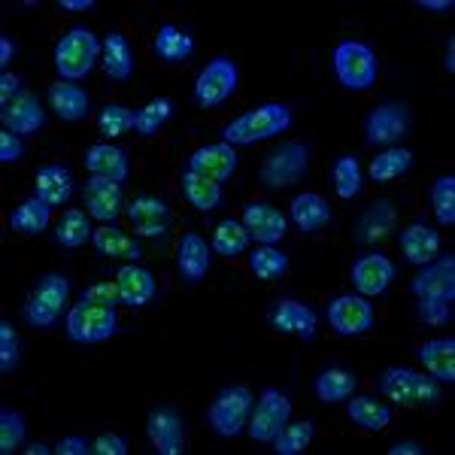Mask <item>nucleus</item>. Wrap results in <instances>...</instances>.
Masks as SVG:
<instances>
[{
	"mask_svg": "<svg viewBox=\"0 0 455 455\" xmlns=\"http://www.w3.org/2000/svg\"><path fill=\"white\" fill-rule=\"evenodd\" d=\"M398 246L403 259L413 267H425V264H431L440 255V231L428 222H422V219H416V222H410L398 231Z\"/></svg>",
	"mask_w": 455,
	"mask_h": 455,
	"instance_id": "24",
	"label": "nucleus"
},
{
	"mask_svg": "<svg viewBox=\"0 0 455 455\" xmlns=\"http://www.w3.org/2000/svg\"><path fill=\"white\" fill-rule=\"evenodd\" d=\"M25 437H28L25 416L12 407H0V452L12 455L25 450Z\"/></svg>",
	"mask_w": 455,
	"mask_h": 455,
	"instance_id": "46",
	"label": "nucleus"
},
{
	"mask_svg": "<svg viewBox=\"0 0 455 455\" xmlns=\"http://www.w3.org/2000/svg\"><path fill=\"white\" fill-rule=\"evenodd\" d=\"M52 225V207L46 201H40L36 195L25 197L16 210L10 212V228L21 237H40L46 228Z\"/></svg>",
	"mask_w": 455,
	"mask_h": 455,
	"instance_id": "36",
	"label": "nucleus"
},
{
	"mask_svg": "<svg viewBox=\"0 0 455 455\" xmlns=\"http://www.w3.org/2000/svg\"><path fill=\"white\" fill-rule=\"evenodd\" d=\"M416 358L422 362V368L428 377H435L437 383L452 386L455 383V337H431L416 347Z\"/></svg>",
	"mask_w": 455,
	"mask_h": 455,
	"instance_id": "29",
	"label": "nucleus"
},
{
	"mask_svg": "<svg viewBox=\"0 0 455 455\" xmlns=\"http://www.w3.org/2000/svg\"><path fill=\"white\" fill-rule=\"evenodd\" d=\"M21 158H25V143H21V137L4 128L0 131V164H16Z\"/></svg>",
	"mask_w": 455,
	"mask_h": 455,
	"instance_id": "52",
	"label": "nucleus"
},
{
	"mask_svg": "<svg viewBox=\"0 0 455 455\" xmlns=\"http://www.w3.org/2000/svg\"><path fill=\"white\" fill-rule=\"evenodd\" d=\"M55 73L64 83H83L100 64V40L88 25H73L58 36L52 49Z\"/></svg>",
	"mask_w": 455,
	"mask_h": 455,
	"instance_id": "2",
	"label": "nucleus"
},
{
	"mask_svg": "<svg viewBox=\"0 0 455 455\" xmlns=\"http://www.w3.org/2000/svg\"><path fill=\"white\" fill-rule=\"evenodd\" d=\"M255 395L246 383H231L219 388L216 398L207 407V425L216 437H237L240 431H246L249 413H252Z\"/></svg>",
	"mask_w": 455,
	"mask_h": 455,
	"instance_id": "6",
	"label": "nucleus"
},
{
	"mask_svg": "<svg viewBox=\"0 0 455 455\" xmlns=\"http://www.w3.org/2000/svg\"><path fill=\"white\" fill-rule=\"evenodd\" d=\"M92 237H94L92 216H88L85 210H79V207L64 210V216L58 219L55 231H52V240L58 246H64V249H79V246H85Z\"/></svg>",
	"mask_w": 455,
	"mask_h": 455,
	"instance_id": "39",
	"label": "nucleus"
},
{
	"mask_svg": "<svg viewBox=\"0 0 455 455\" xmlns=\"http://www.w3.org/2000/svg\"><path fill=\"white\" fill-rule=\"evenodd\" d=\"M347 419L362 431H386L388 422H392V410L386 407L383 401H377L373 395H352L347 401Z\"/></svg>",
	"mask_w": 455,
	"mask_h": 455,
	"instance_id": "35",
	"label": "nucleus"
},
{
	"mask_svg": "<svg viewBox=\"0 0 455 455\" xmlns=\"http://www.w3.org/2000/svg\"><path fill=\"white\" fill-rule=\"evenodd\" d=\"M428 201H431V210H435L437 222L452 228L455 225V176L452 173H443L431 182Z\"/></svg>",
	"mask_w": 455,
	"mask_h": 455,
	"instance_id": "45",
	"label": "nucleus"
},
{
	"mask_svg": "<svg viewBox=\"0 0 455 455\" xmlns=\"http://www.w3.org/2000/svg\"><path fill=\"white\" fill-rule=\"evenodd\" d=\"M315 437V422L313 419H298L285 422V428L274 437V452L276 455H300Z\"/></svg>",
	"mask_w": 455,
	"mask_h": 455,
	"instance_id": "44",
	"label": "nucleus"
},
{
	"mask_svg": "<svg viewBox=\"0 0 455 455\" xmlns=\"http://www.w3.org/2000/svg\"><path fill=\"white\" fill-rule=\"evenodd\" d=\"M79 300H92V304H104V307H119L122 295H119V285L116 283H94L83 291V298Z\"/></svg>",
	"mask_w": 455,
	"mask_h": 455,
	"instance_id": "50",
	"label": "nucleus"
},
{
	"mask_svg": "<svg viewBox=\"0 0 455 455\" xmlns=\"http://www.w3.org/2000/svg\"><path fill=\"white\" fill-rule=\"evenodd\" d=\"M21 92H25V88H21V76H19V73H12V70L0 73V107L10 104L12 98H19Z\"/></svg>",
	"mask_w": 455,
	"mask_h": 455,
	"instance_id": "53",
	"label": "nucleus"
},
{
	"mask_svg": "<svg viewBox=\"0 0 455 455\" xmlns=\"http://www.w3.org/2000/svg\"><path fill=\"white\" fill-rule=\"evenodd\" d=\"M240 222L246 225L249 237L255 243H274L280 246V240L289 231V216L283 210H276L274 204L267 201H249L243 204V212H240Z\"/></svg>",
	"mask_w": 455,
	"mask_h": 455,
	"instance_id": "21",
	"label": "nucleus"
},
{
	"mask_svg": "<svg viewBox=\"0 0 455 455\" xmlns=\"http://www.w3.org/2000/svg\"><path fill=\"white\" fill-rule=\"evenodd\" d=\"M422 443H416V440H395L392 446H388V455H422Z\"/></svg>",
	"mask_w": 455,
	"mask_h": 455,
	"instance_id": "56",
	"label": "nucleus"
},
{
	"mask_svg": "<svg viewBox=\"0 0 455 455\" xmlns=\"http://www.w3.org/2000/svg\"><path fill=\"white\" fill-rule=\"evenodd\" d=\"M410 167H413V152H410L407 146H388V149H383L379 156H373L368 176L377 182V186H386V182L401 180Z\"/></svg>",
	"mask_w": 455,
	"mask_h": 455,
	"instance_id": "40",
	"label": "nucleus"
},
{
	"mask_svg": "<svg viewBox=\"0 0 455 455\" xmlns=\"http://www.w3.org/2000/svg\"><path fill=\"white\" fill-rule=\"evenodd\" d=\"M291 419V398L280 388L267 386L261 388V395L252 403V413L246 422V435L255 443H274V437L285 428V422Z\"/></svg>",
	"mask_w": 455,
	"mask_h": 455,
	"instance_id": "10",
	"label": "nucleus"
},
{
	"mask_svg": "<svg viewBox=\"0 0 455 455\" xmlns=\"http://www.w3.org/2000/svg\"><path fill=\"white\" fill-rule=\"evenodd\" d=\"M416 10H422V12H452L455 10V4L452 0H416Z\"/></svg>",
	"mask_w": 455,
	"mask_h": 455,
	"instance_id": "57",
	"label": "nucleus"
},
{
	"mask_svg": "<svg viewBox=\"0 0 455 455\" xmlns=\"http://www.w3.org/2000/svg\"><path fill=\"white\" fill-rule=\"evenodd\" d=\"M212 249L197 231H186L176 243V274L186 285H201L210 274Z\"/></svg>",
	"mask_w": 455,
	"mask_h": 455,
	"instance_id": "22",
	"label": "nucleus"
},
{
	"mask_svg": "<svg viewBox=\"0 0 455 455\" xmlns=\"http://www.w3.org/2000/svg\"><path fill=\"white\" fill-rule=\"evenodd\" d=\"M443 64H446V73H455V36H450V40H446V58H443Z\"/></svg>",
	"mask_w": 455,
	"mask_h": 455,
	"instance_id": "59",
	"label": "nucleus"
},
{
	"mask_svg": "<svg viewBox=\"0 0 455 455\" xmlns=\"http://www.w3.org/2000/svg\"><path fill=\"white\" fill-rule=\"evenodd\" d=\"M358 388V377L343 364H328L315 373L313 379V395L322 403H347Z\"/></svg>",
	"mask_w": 455,
	"mask_h": 455,
	"instance_id": "31",
	"label": "nucleus"
},
{
	"mask_svg": "<svg viewBox=\"0 0 455 455\" xmlns=\"http://www.w3.org/2000/svg\"><path fill=\"white\" fill-rule=\"evenodd\" d=\"M146 437L158 455H182L186 450V419L171 403H158L146 416Z\"/></svg>",
	"mask_w": 455,
	"mask_h": 455,
	"instance_id": "15",
	"label": "nucleus"
},
{
	"mask_svg": "<svg viewBox=\"0 0 455 455\" xmlns=\"http://www.w3.org/2000/svg\"><path fill=\"white\" fill-rule=\"evenodd\" d=\"M307 171H310V146L300 140H283L261 158L259 180L270 192H283V188L298 186Z\"/></svg>",
	"mask_w": 455,
	"mask_h": 455,
	"instance_id": "5",
	"label": "nucleus"
},
{
	"mask_svg": "<svg viewBox=\"0 0 455 455\" xmlns=\"http://www.w3.org/2000/svg\"><path fill=\"white\" fill-rule=\"evenodd\" d=\"M395 231H398V207L388 197H377V201L358 212L352 237L362 246H373V243H383L386 237H392Z\"/></svg>",
	"mask_w": 455,
	"mask_h": 455,
	"instance_id": "19",
	"label": "nucleus"
},
{
	"mask_svg": "<svg viewBox=\"0 0 455 455\" xmlns=\"http://www.w3.org/2000/svg\"><path fill=\"white\" fill-rule=\"evenodd\" d=\"M68 298H70V280L64 274H46L34 283L31 295H28L25 307H21V315L31 328H52L58 322V315L64 313L68 307Z\"/></svg>",
	"mask_w": 455,
	"mask_h": 455,
	"instance_id": "9",
	"label": "nucleus"
},
{
	"mask_svg": "<svg viewBox=\"0 0 455 455\" xmlns=\"http://www.w3.org/2000/svg\"><path fill=\"white\" fill-rule=\"evenodd\" d=\"M94 0H58V10L64 12H92L94 10Z\"/></svg>",
	"mask_w": 455,
	"mask_h": 455,
	"instance_id": "58",
	"label": "nucleus"
},
{
	"mask_svg": "<svg viewBox=\"0 0 455 455\" xmlns=\"http://www.w3.org/2000/svg\"><path fill=\"white\" fill-rule=\"evenodd\" d=\"M289 219L300 234H315L331 222V204L319 192H300L289 201Z\"/></svg>",
	"mask_w": 455,
	"mask_h": 455,
	"instance_id": "30",
	"label": "nucleus"
},
{
	"mask_svg": "<svg viewBox=\"0 0 455 455\" xmlns=\"http://www.w3.org/2000/svg\"><path fill=\"white\" fill-rule=\"evenodd\" d=\"M267 325L270 331L285 337H300V340H313L319 334V315L310 304L300 298L283 295L267 307Z\"/></svg>",
	"mask_w": 455,
	"mask_h": 455,
	"instance_id": "12",
	"label": "nucleus"
},
{
	"mask_svg": "<svg viewBox=\"0 0 455 455\" xmlns=\"http://www.w3.org/2000/svg\"><path fill=\"white\" fill-rule=\"evenodd\" d=\"M377 386L388 401L407 410H416V407L435 410L443 403V383H437L428 373L407 368V364H392V368H386L379 373Z\"/></svg>",
	"mask_w": 455,
	"mask_h": 455,
	"instance_id": "3",
	"label": "nucleus"
},
{
	"mask_svg": "<svg viewBox=\"0 0 455 455\" xmlns=\"http://www.w3.org/2000/svg\"><path fill=\"white\" fill-rule=\"evenodd\" d=\"M94 124H98V131L107 140H113V137H124L134 131V113L122 104H107V107H100Z\"/></svg>",
	"mask_w": 455,
	"mask_h": 455,
	"instance_id": "47",
	"label": "nucleus"
},
{
	"mask_svg": "<svg viewBox=\"0 0 455 455\" xmlns=\"http://www.w3.org/2000/svg\"><path fill=\"white\" fill-rule=\"evenodd\" d=\"M124 216L131 219V228H134L137 237H164L167 228H171V204L164 197L156 195H137L128 201L124 207Z\"/></svg>",
	"mask_w": 455,
	"mask_h": 455,
	"instance_id": "20",
	"label": "nucleus"
},
{
	"mask_svg": "<svg viewBox=\"0 0 455 455\" xmlns=\"http://www.w3.org/2000/svg\"><path fill=\"white\" fill-rule=\"evenodd\" d=\"M416 319L428 328H440L452 322V300H416Z\"/></svg>",
	"mask_w": 455,
	"mask_h": 455,
	"instance_id": "49",
	"label": "nucleus"
},
{
	"mask_svg": "<svg viewBox=\"0 0 455 455\" xmlns=\"http://www.w3.org/2000/svg\"><path fill=\"white\" fill-rule=\"evenodd\" d=\"M249 231L246 225L240 222V219H219L216 228H212V240H210V249L216 255H222V259H240V255L249 249Z\"/></svg>",
	"mask_w": 455,
	"mask_h": 455,
	"instance_id": "38",
	"label": "nucleus"
},
{
	"mask_svg": "<svg viewBox=\"0 0 455 455\" xmlns=\"http://www.w3.org/2000/svg\"><path fill=\"white\" fill-rule=\"evenodd\" d=\"M94 252L104 255V259H124V261H140L143 259V246L137 237L124 234L116 222H107L100 228H94Z\"/></svg>",
	"mask_w": 455,
	"mask_h": 455,
	"instance_id": "34",
	"label": "nucleus"
},
{
	"mask_svg": "<svg viewBox=\"0 0 455 455\" xmlns=\"http://www.w3.org/2000/svg\"><path fill=\"white\" fill-rule=\"evenodd\" d=\"M331 70L340 88L352 94H364L379 79V58L364 40H340L331 52Z\"/></svg>",
	"mask_w": 455,
	"mask_h": 455,
	"instance_id": "4",
	"label": "nucleus"
},
{
	"mask_svg": "<svg viewBox=\"0 0 455 455\" xmlns=\"http://www.w3.org/2000/svg\"><path fill=\"white\" fill-rule=\"evenodd\" d=\"M325 319L331 325L334 334L340 337H362L373 331L377 325V313H373V304L364 295H337L328 300Z\"/></svg>",
	"mask_w": 455,
	"mask_h": 455,
	"instance_id": "13",
	"label": "nucleus"
},
{
	"mask_svg": "<svg viewBox=\"0 0 455 455\" xmlns=\"http://www.w3.org/2000/svg\"><path fill=\"white\" fill-rule=\"evenodd\" d=\"M237 164H240V156L234 146L222 143H207V146H197L192 156L186 158V171L188 173H197L204 180H212L219 186H225L234 173H237Z\"/></svg>",
	"mask_w": 455,
	"mask_h": 455,
	"instance_id": "17",
	"label": "nucleus"
},
{
	"mask_svg": "<svg viewBox=\"0 0 455 455\" xmlns=\"http://www.w3.org/2000/svg\"><path fill=\"white\" fill-rule=\"evenodd\" d=\"M180 188H182V197H186L197 212H212V210L222 207V186H219V182L182 171Z\"/></svg>",
	"mask_w": 455,
	"mask_h": 455,
	"instance_id": "41",
	"label": "nucleus"
},
{
	"mask_svg": "<svg viewBox=\"0 0 455 455\" xmlns=\"http://www.w3.org/2000/svg\"><path fill=\"white\" fill-rule=\"evenodd\" d=\"M92 455H128V440L116 431H104L92 440Z\"/></svg>",
	"mask_w": 455,
	"mask_h": 455,
	"instance_id": "51",
	"label": "nucleus"
},
{
	"mask_svg": "<svg viewBox=\"0 0 455 455\" xmlns=\"http://www.w3.org/2000/svg\"><path fill=\"white\" fill-rule=\"evenodd\" d=\"M100 68L113 83H128L137 70V55L131 40L122 31H107V36L100 40Z\"/></svg>",
	"mask_w": 455,
	"mask_h": 455,
	"instance_id": "26",
	"label": "nucleus"
},
{
	"mask_svg": "<svg viewBox=\"0 0 455 455\" xmlns=\"http://www.w3.org/2000/svg\"><path fill=\"white\" fill-rule=\"evenodd\" d=\"M398 280V270H395V261L388 259L386 252H364L352 261L349 267V283L355 285L358 295L364 298H379L392 289V283Z\"/></svg>",
	"mask_w": 455,
	"mask_h": 455,
	"instance_id": "14",
	"label": "nucleus"
},
{
	"mask_svg": "<svg viewBox=\"0 0 455 455\" xmlns=\"http://www.w3.org/2000/svg\"><path fill=\"white\" fill-rule=\"evenodd\" d=\"M291 128V109L280 104V100H267L246 113H240L237 119H231L222 128V140L228 146H255L264 140H276Z\"/></svg>",
	"mask_w": 455,
	"mask_h": 455,
	"instance_id": "1",
	"label": "nucleus"
},
{
	"mask_svg": "<svg viewBox=\"0 0 455 455\" xmlns=\"http://www.w3.org/2000/svg\"><path fill=\"white\" fill-rule=\"evenodd\" d=\"M116 331H119V313H116V307L92 304V300H76L68 310V319H64L68 340L85 343V347L113 340Z\"/></svg>",
	"mask_w": 455,
	"mask_h": 455,
	"instance_id": "7",
	"label": "nucleus"
},
{
	"mask_svg": "<svg viewBox=\"0 0 455 455\" xmlns=\"http://www.w3.org/2000/svg\"><path fill=\"white\" fill-rule=\"evenodd\" d=\"M240 70L231 55H212L195 76L192 100L201 109H219L237 94Z\"/></svg>",
	"mask_w": 455,
	"mask_h": 455,
	"instance_id": "8",
	"label": "nucleus"
},
{
	"mask_svg": "<svg viewBox=\"0 0 455 455\" xmlns=\"http://www.w3.org/2000/svg\"><path fill=\"white\" fill-rule=\"evenodd\" d=\"M25 452L28 455H49V452H55V446H46V443H40V440H31V443L25 446Z\"/></svg>",
	"mask_w": 455,
	"mask_h": 455,
	"instance_id": "60",
	"label": "nucleus"
},
{
	"mask_svg": "<svg viewBox=\"0 0 455 455\" xmlns=\"http://www.w3.org/2000/svg\"><path fill=\"white\" fill-rule=\"evenodd\" d=\"M16 61V43L10 40V34L0 36V68H4V73L10 70V64Z\"/></svg>",
	"mask_w": 455,
	"mask_h": 455,
	"instance_id": "55",
	"label": "nucleus"
},
{
	"mask_svg": "<svg viewBox=\"0 0 455 455\" xmlns=\"http://www.w3.org/2000/svg\"><path fill=\"white\" fill-rule=\"evenodd\" d=\"M83 167L92 176H107V180L124 182L131 173V156L119 143H94L83 152Z\"/></svg>",
	"mask_w": 455,
	"mask_h": 455,
	"instance_id": "27",
	"label": "nucleus"
},
{
	"mask_svg": "<svg viewBox=\"0 0 455 455\" xmlns=\"http://www.w3.org/2000/svg\"><path fill=\"white\" fill-rule=\"evenodd\" d=\"M246 267L259 283H280L289 276V255L274 243H259V249L249 252Z\"/></svg>",
	"mask_w": 455,
	"mask_h": 455,
	"instance_id": "37",
	"label": "nucleus"
},
{
	"mask_svg": "<svg viewBox=\"0 0 455 455\" xmlns=\"http://www.w3.org/2000/svg\"><path fill=\"white\" fill-rule=\"evenodd\" d=\"M0 122L6 131L19 137H34L46 124V109H43L40 98L34 92H21L19 98H12L10 104L0 107Z\"/></svg>",
	"mask_w": 455,
	"mask_h": 455,
	"instance_id": "23",
	"label": "nucleus"
},
{
	"mask_svg": "<svg viewBox=\"0 0 455 455\" xmlns=\"http://www.w3.org/2000/svg\"><path fill=\"white\" fill-rule=\"evenodd\" d=\"M152 55L161 64H167V68H182L195 55V36L186 28L164 21L156 31V36H152Z\"/></svg>",
	"mask_w": 455,
	"mask_h": 455,
	"instance_id": "28",
	"label": "nucleus"
},
{
	"mask_svg": "<svg viewBox=\"0 0 455 455\" xmlns=\"http://www.w3.org/2000/svg\"><path fill=\"white\" fill-rule=\"evenodd\" d=\"M83 204L85 212L92 219H98L100 225L116 222L122 216L128 201H124V188L122 182L107 180V176H92L83 186Z\"/></svg>",
	"mask_w": 455,
	"mask_h": 455,
	"instance_id": "18",
	"label": "nucleus"
},
{
	"mask_svg": "<svg viewBox=\"0 0 455 455\" xmlns=\"http://www.w3.org/2000/svg\"><path fill=\"white\" fill-rule=\"evenodd\" d=\"M331 182H334V195L340 201H352V197L362 195L364 176H362V161L355 156H340L331 164Z\"/></svg>",
	"mask_w": 455,
	"mask_h": 455,
	"instance_id": "42",
	"label": "nucleus"
},
{
	"mask_svg": "<svg viewBox=\"0 0 455 455\" xmlns=\"http://www.w3.org/2000/svg\"><path fill=\"white\" fill-rule=\"evenodd\" d=\"M46 100L61 122L79 124L88 119V92L76 83H52L46 88Z\"/></svg>",
	"mask_w": 455,
	"mask_h": 455,
	"instance_id": "33",
	"label": "nucleus"
},
{
	"mask_svg": "<svg viewBox=\"0 0 455 455\" xmlns=\"http://www.w3.org/2000/svg\"><path fill=\"white\" fill-rule=\"evenodd\" d=\"M116 285H119L122 304L134 307V310L149 307L152 300H156V295H158L156 274H152L149 267H143V264H137V261L122 264L119 274H116Z\"/></svg>",
	"mask_w": 455,
	"mask_h": 455,
	"instance_id": "25",
	"label": "nucleus"
},
{
	"mask_svg": "<svg viewBox=\"0 0 455 455\" xmlns=\"http://www.w3.org/2000/svg\"><path fill=\"white\" fill-rule=\"evenodd\" d=\"M173 116V100L171 98H152L134 113V134L137 137H156Z\"/></svg>",
	"mask_w": 455,
	"mask_h": 455,
	"instance_id": "43",
	"label": "nucleus"
},
{
	"mask_svg": "<svg viewBox=\"0 0 455 455\" xmlns=\"http://www.w3.org/2000/svg\"><path fill=\"white\" fill-rule=\"evenodd\" d=\"M410 116L407 104L401 100H383L364 116V143L368 146H379V149H388V146H398V140L410 134Z\"/></svg>",
	"mask_w": 455,
	"mask_h": 455,
	"instance_id": "11",
	"label": "nucleus"
},
{
	"mask_svg": "<svg viewBox=\"0 0 455 455\" xmlns=\"http://www.w3.org/2000/svg\"><path fill=\"white\" fill-rule=\"evenodd\" d=\"M19 362H21V343L16 328H12L10 319H0V373L4 377L16 373Z\"/></svg>",
	"mask_w": 455,
	"mask_h": 455,
	"instance_id": "48",
	"label": "nucleus"
},
{
	"mask_svg": "<svg viewBox=\"0 0 455 455\" xmlns=\"http://www.w3.org/2000/svg\"><path fill=\"white\" fill-rule=\"evenodd\" d=\"M34 195L49 207H64L73 197V173L64 164H43L34 173Z\"/></svg>",
	"mask_w": 455,
	"mask_h": 455,
	"instance_id": "32",
	"label": "nucleus"
},
{
	"mask_svg": "<svg viewBox=\"0 0 455 455\" xmlns=\"http://www.w3.org/2000/svg\"><path fill=\"white\" fill-rule=\"evenodd\" d=\"M55 452L58 455H88L92 452V443H88L83 435H68L55 443Z\"/></svg>",
	"mask_w": 455,
	"mask_h": 455,
	"instance_id": "54",
	"label": "nucleus"
},
{
	"mask_svg": "<svg viewBox=\"0 0 455 455\" xmlns=\"http://www.w3.org/2000/svg\"><path fill=\"white\" fill-rule=\"evenodd\" d=\"M410 295L416 300H455V255H437L431 264L416 270L410 280Z\"/></svg>",
	"mask_w": 455,
	"mask_h": 455,
	"instance_id": "16",
	"label": "nucleus"
}]
</instances>
